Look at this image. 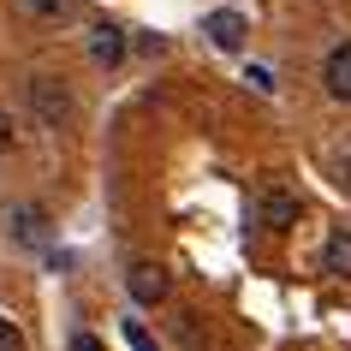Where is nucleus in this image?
I'll use <instances>...</instances> for the list:
<instances>
[{"label":"nucleus","instance_id":"nucleus-14","mask_svg":"<svg viewBox=\"0 0 351 351\" xmlns=\"http://www.w3.org/2000/svg\"><path fill=\"white\" fill-rule=\"evenodd\" d=\"M12 137H19V131H12V113L0 108V155H6V149H12Z\"/></svg>","mask_w":351,"mask_h":351},{"label":"nucleus","instance_id":"nucleus-8","mask_svg":"<svg viewBox=\"0 0 351 351\" xmlns=\"http://www.w3.org/2000/svg\"><path fill=\"white\" fill-rule=\"evenodd\" d=\"M322 268H328L333 280H351V232H346V226L328 232V244H322Z\"/></svg>","mask_w":351,"mask_h":351},{"label":"nucleus","instance_id":"nucleus-1","mask_svg":"<svg viewBox=\"0 0 351 351\" xmlns=\"http://www.w3.org/2000/svg\"><path fill=\"white\" fill-rule=\"evenodd\" d=\"M24 108L36 113V125H72V113H77V95L66 90V77L54 72H30L24 77Z\"/></svg>","mask_w":351,"mask_h":351},{"label":"nucleus","instance_id":"nucleus-5","mask_svg":"<svg viewBox=\"0 0 351 351\" xmlns=\"http://www.w3.org/2000/svg\"><path fill=\"white\" fill-rule=\"evenodd\" d=\"M203 30H208V42H215V48L239 54V48H244V30H250V24H244V12L221 6V12H208V19H203Z\"/></svg>","mask_w":351,"mask_h":351},{"label":"nucleus","instance_id":"nucleus-15","mask_svg":"<svg viewBox=\"0 0 351 351\" xmlns=\"http://www.w3.org/2000/svg\"><path fill=\"white\" fill-rule=\"evenodd\" d=\"M339 173H346V191H351V155H346V167H339Z\"/></svg>","mask_w":351,"mask_h":351},{"label":"nucleus","instance_id":"nucleus-3","mask_svg":"<svg viewBox=\"0 0 351 351\" xmlns=\"http://www.w3.org/2000/svg\"><path fill=\"white\" fill-rule=\"evenodd\" d=\"M125 292H131V304H143V310H155V304H167V292H173V274H167L161 262H131L125 268Z\"/></svg>","mask_w":351,"mask_h":351},{"label":"nucleus","instance_id":"nucleus-7","mask_svg":"<svg viewBox=\"0 0 351 351\" xmlns=\"http://www.w3.org/2000/svg\"><path fill=\"white\" fill-rule=\"evenodd\" d=\"M19 12L36 24V30H60V24H72L77 0H19Z\"/></svg>","mask_w":351,"mask_h":351},{"label":"nucleus","instance_id":"nucleus-9","mask_svg":"<svg viewBox=\"0 0 351 351\" xmlns=\"http://www.w3.org/2000/svg\"><path fill=\"white\" fill-rule=\"evenodd\" d=\"M12 232H19V244H48V215L42 208H19L12 215Z\"/></svg>","mask_w":351,"mask_h":351},{"label":"nucleus","instance_id":"nucleus-2","mask_svg":"<svg viewBox=\"0 0 351 351\" xmlns=\"http://www.w3.org/2000/svg\"><path fill=\"white\" fill-rule=\"evenodd\" d=\"M298 215H304V203H298L292 185H262L256 191V226L286 232V226H298Z\"/></svg>","mask_w":351,"mask_h":351},{"label":"nucleus","instance_id":"nucleus-10","mask_svg":"<svg viewBox=\"0 0 351 351\" xmlns=\"http://www.w3.org/2000/svg\"><path fill=\"white\" fill-rule=\"evenodd\" d=\"M244 77H250V90H262V95H274V90H280V77L268 72V66H250Z\"/></svg>","mask_w":351,"mask_h":351},{"label":"nucleus","instance_id":"nucleus-6","mask_svg":"<svg viewBox=\"0 0 351 351\" xmlns=\"http://www.w3.org/2000/svg\"><path fill=\"white\" fill-rule=\"evenodd\" d=\"M322 90L333 101H351V42H339L328 60H322Z\"/></svg>","mask_w":351,"mask_h":351},{"label":"nucleus","instance_id":"nucleus-13","mask_svg":"<svg viewBox=\"0 0 351 351\" xmlns=\"http://www.w3.org/2000/svg\"><path fill=\"white\" fill-rule=\"evenodd\" d=\"M66 351H101V339H95V333H84V328H77V333H72V346H66Z\"/></svg>","mask_w":351,"mask_h":351},{"label":"nucleus","instance_id":"nucleus-11","mask_svg":"<svg viewBox=\"0 0 351 351\" xmlns=\"http://www.w3.org/2000/svg\"><path fill=\"white\" fill-rule=\"evenodd\" d=\"M125 339H131V351H155V339H149L143 322H125Z\"/></svg>","mask_w":351,"mask_h":351},{"label":"nucleus","instance_id":"nucleus-4","mask_svg":"<svg viewBox=\"0 0 351 351\" xmlns=\"http://www.w3.org/2000/svg\"><path fill=\"white\" fill-rule=\"evenodd\" d=\"M84 42H90V60L101 66V72H113V66L125 60V30H119V24H108V19L90 24V36H84Z\"/></svg>","mask_w":351,"mask_h":351},{"label":"nucleus","instance_id":"nucleus-12","mask_svg":"<svg viewBox=\"0 0 351 351\" xmlns=\"http://www.w3.org/2000/svg\"><path fill=\"white\" fill-rule=\"evenodd\" d=\"M0 351H24V333L12 328V322H6V315H0Z\"/></svg>","mask_w":351,"mask_h":351}]
</instances>
